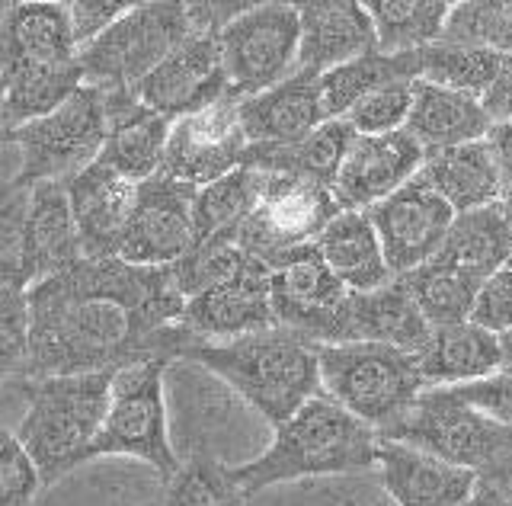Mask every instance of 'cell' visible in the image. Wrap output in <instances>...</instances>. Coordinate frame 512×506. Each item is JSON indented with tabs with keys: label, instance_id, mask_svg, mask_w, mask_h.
<instances>
[{
	"label": "cell",
	"instance_id": "cell-1",
	"mask_svg": "<svg viewBox=\"0 0 512 506\" xmlns=\"http://www.w3.org/2000/svg\"><path fill=\"white\" fill-rule=\"evenodd\" d=\"M29 353L23 378L119 372L141 359H176L189 343L186 298L173 276L119 257L80 260L26 289Z\"/></svg>",
	"mask_w": 512,
	"mask_h": 506
},
{
	"label": "cell",
	"instance_id": "cell-2",
	"mask_svg": "<svg viewBox=\"0 0 512 506\" xmlns=\"http://www.w3.org/2000/svg\"><path fill=\"white\" fill-rule=\"evenodd\" d=\"M320 346L285 327L224 343H186L176 359H189L221 378L237 398H244L272 430L317 398Z\"/></svg>",
	"mask_w": 512,
	"mask_h": 506
},
{
	"label": "cell",
	"instance_id": "cell-3",
	"mask_svg": "<svg viewBox=\"0 0 512 506\" xmlns=\"http://www.w3.org/2000/svg\"><path fill=\"white\" fill-rule=\"evenodd\" d=\"M378 433L352 417L327 394H317L298 414L276 426V436L263 455L231 468L247 497L276 484L304 478H340L378 465Z\"/></svg>",
	"mask_w": 512,
	"mask_h": 506
},
{
	"label": "cell",
	"instance_id": "cell-4",
	"mask_svg": "<svg viewBox=\"0 0 512 506\" xmlns=\"http://www.w3.org/2000/svg\"><path fill=\"white\" fill-rule=\"evenodd\" d=\"M112 375L116 372H80L16 382L26 394V414L13 433L36 465L42 487L90 462L109 410Z\"/></svg>",
	"mask_w": 512,
	"mask_h": 506
},
{
	"label": "cell",
	"instance_id": "cell-5",
	"mask_svg": "<svg viewBox=\"0 0 512 506\" xmlns=\"http://www.w3.org/2000/svg\"><path fill=\"white\" fill-rule=\"evenodd\" d=\"M381 439L407 442L448 465L468 468L500 494L512 484V426L480 414L455 388H426Z\"/></svg>",
	"mask_w": 512,
	"mask_h": 506
},
{
	"label": "cell",
	"instance_id": "cell-6",
	"mask_svg": "<svg viewBox=\"0 0 512 506\" xmlns=\"http://www.w3.org/2000/svg\"><path fill=\"white\" fill-rule=\"evenodd\" d=\"M320 391L381 436L426 391L416 356L378 343H327L317 350Z\"/></svg>",
	"mask_w": 512,
	"mask_h": 506
},
{
	"label": "cell",
	"instance_id": "cell-7",
	"mask_svg": "<svg viewBox=\"0 0 512 506\" xmlns=\"http://www.w3.org/2000/svg\"><path fill=\"white\" fill-rule=\"evenodd\" d=\"M167 369L170 359H141L112 375L109 410L90 458L128 455L151 465L164 481L173 478L180 458L170 442L167 423Z\"/></svg>",
	"mask_w": 512,
	"mask_h": 506
},
{
	"label": "cell",
	"instance_id": "cell-8",
	"mask_svg": "<svg viewBox=\"0 0 512 506\" xmlns=\"http://www.w3.org/2000/svg\"><path fill=\"white\" fill-rule=\"evenodd\" d=\"M186 36V4L148 0L128 7L100 39L80 49L77 61L90 87L135 90Z\"/></svg>",
	"mask_w": 512,
	"mask_h": 506
},
{
	"label": "cell",
	"instance_id": "cell-9",
	"mask_svg": "<svg viewBox=\"0 0 512 506\" xmlns=\"http://www.w3.org/2000/svg\"><path fill=\"white\" fill-rule=\"evenodd\" d=\"M106 138L103 90L84 84L55 113L32 119L10 132V145L20 154V183L68 180L93 161H100Z\"/></svg>",
	"mask_w": 512,
	"mask_h": 506
},
{
	"label": "cell",
	"instance_id": "cell-10",
	"mask_svg": "<svg viewBox=\"0 0 512 506\" xmlns=\"http://www.w3.org/2000/svg\"><path fill=\"white\" fill-rule=\"evenodd\" d=\"M221 65L228 77V97L247 100L295 74L301 17L298 4H250L237 20L221 29Z\"/></svg>",
	"mask_w": 512,
	"mask_h": 506
},
{
	"label": "cell",
	"instance_id": "cell-11",
	"mask_svg": "<svg viewBox=\"0 0 512 506\" xmlns=\"http://www.w3.org/2000/svg\"><path fill=\"white\" fill-rule=\"evenodd\" d=\"M340 212L343 209L336 202L333 189L317 186L311 180L269 173L263 199L244 225V231H240L237 247L260 263L272 266L285 253L317 244V237L324 234V228Z\"/></svg>",
	"mask_w": 512,
	"mask_h": 506
},
{
	"label": "cell",
	"instance_id": "cell-12",
	"mask_svg": "<svg viewBox=\"0 0 512 506\" xmlns=\"http://www.w3.org/2000/svg\"><path fill=\"white\" fill-rule=\"evenodd\" d=\"M189 343H224L276 327L269 295V266L250 253H240L234 270L189 298L180 324Z\"/></svg>",
	"mask_w": 512,
	"mask_h": 506
},
{
	"label": "cell",
	"instance_id": "cell-13",
	"mask_svg": "<svg viewBox=\"0 0 512 506\" xmlns=\"http://www.w3.org/2000/svg\"><path fill=\"white\" fill-rule=\"evenodd\" d=\"M247 151L250 141L244 135V125H240L237 100L224 97L173 122L160 173L176 183L202 189L244 167Z\"/></svg>",
	"mask_w": 512,
	"mask_h": 506
},
{
	"label": "cell",
	"instance_id": "cell-14",
	"mask_svg": "<svg viewBox=\"0 0 512 506\" xmlns=\"http://www.w3.org/2000/svg\"><path fill=\"white\" fill-rule=\"evenodd\" d=\"M192 202H196V189L176 183L164 173L138 183L132 215H128L119 244V260L132 266H151V270L180 263L196 244Z\"/></svg>",
	"mask_w": 512,
	"mask_h": 506
},
{
	"label": "cell",
	"instance_id": "cell-15",
	"mask_svg": "<svg viewBox=\"0 0 512 506\" xmlns=\"http://www.w3.org/2000/svg\"><path fill=\"white\" fill-rule=\"evenodd\" d=\"M365 215L372 218L378 231L384 260H388L394 279L436 260L455 221V209L420 173L404 189H397L394 196L372 205Z\"/></svg>",
	"mask_w": 512,
	"mask_h": 506
},
{
	"label": "cell",
	"instance_id": "cell-16",
	"mask_svg": "<svg viewBox=\"0 0 512 506\" xmlns=\"http://www.w3.org/2000/svg\"><path fill=\"white\" fill-rule=\"evenodd\" d=\"M269 295L276 327L308 337L311 343H330L336 314L346 302L343 282L320 260L317 244L298 247L269 266Z\"/></svg>",
	"mask_w": 512,
	"mask_h": 506
},
{
	"label": "cell",
	"instance_id": "cell-17",
	"mask_svg": "<svg viewBox=\"0 0 512 506\" xmlns=\"http://www.w3.org/2000/svg\"><path fill=\"white\" fill-rule=\"evenodd\" d=\"M218 36L189 33L132 93L170 122L224 100L228 97V77H224L221 65Z\"/></svg>",
	"mask_w": 512,
	"mask_h": 506
},
{
	"label": "cell",
	"instance_id": "cell-18",
	"mask_svg": "<svg viewBox=\"0 0 512 506\" xmlns=\"http://www.w3.org/2000/svg\"><path fill=\"white\" fill-rule=\"evenodd\" d=\"M423 157L420 141L404 129L391 135H356L333 183V196L343 212H368L404 189L420 173Z\"/></svg>",
	"mask_w": 512,
	"mask_h": 506
},
{
	"label": "cell",
	"instance_id": "cell-19",
	"mask_svg": "<svg viewBox=\"0 0 512 506\" xmlns=\"http://www.w3.org/2000/svg\"><path fill=\"white\" fill-rule=\"evenodd\" d=\"M77 61L68 4L13 0L0 4V77L32 68H64Z\"/></svg>",
	"mask_w": 512,
	"mask_h": 506
},
{
	"label": "cell",
	"instance_id": "cell-20",
	"mask_svg": "<svg viewBox=\"0 0 512 506\" xmlns=\"http://www.w3.org/2000/svg\"><path fill=\"white\" fill-rule=\"evenodd\" d=\"M429 337L432 324L416 308L410 292L394 279L375 292H349L336 314L330 343H378L420 356Z\"/></svg>",
	"mask_w": 512,
	"mask_h": 506
},
{
	"label": "cell",
	"instance_id": "cell-21",
	"mask_svg": "<svg viewBox=\"0 0 512 506\" xmlns=\"http://www.w3.org/2000/svg\"><path fill=\"white\" fill-rule=\"evenodd\" d=\"M64 189H68L84 260L119 257V244L128 225V215H132L138 183L125 180L122 173L100 161H93L90 167L64 180Z\"/></svg>",
	"mask_w": 512,
	"mask_h": 506
},
{
	"label": "cell",
	"instance_id": "cell-22",
	"mask_svg": "<svg viewBox=\"0 0 512 506\" xmlns=\"http://www.w3.org/2000/svg\"><path fill=\"white\" fill-rule=\"evenodd\" d=\"M298 17L301 45L295 71L327 74L378 52L375 23L365 4L356 0H311V4H298Z\"/></svg>",
	"mask_w": 512,
	"mask_h": 506
},
{
	"label": "cell",
	"instance_id": "cell-23",
	"mask_svg": "<svg viewBox=\"0 0 512 506\" xmlns=\"http://www.w3.org/2000/svg\"><path fill=\"white\" fill-rule=\"evenodd\" d=\"M375 468L397 506H464L480 487L474 471L394 439H378Z\"/></svg>",
	"mask_w": 512,
	"mask_h": 506
},
{
	"label": "cell",
	"instance_id": "cell-24",
	"mask_svg": "<svg viewBox=\"0 0 512 506\" xmlns=\"http://www.w3.org/2000/svg\"><path fill=\"white\" fill-rule=\"evenodd\" d=\"M106 138L100 164L122 173L125 180L144 183L160 173L173 122L144 106L132 90H103Z\"/></svg>",
	"mask_w": 512,
	"mask_h": 506
},
{
	"label": "cell",
	"instance_id": "cell-25",
	"mask_svg": "<svg viewBox=\"0 0 512 506\" xmlns=\"http://www.w3.org/2000/svg\"><path fill=\"white\" fill-rule=\"evenodd\" d=\"M240 125L250 145L285 148L298 145L320 125L330 122L320 103V74L295 71L288 81L269 87L247 100H237Z\"/></svg>",
	"mask_w": 512,
	"mask_h": 506
},
{
	"label": "cell",
	"instance_id": "cell-26",
	"mask_svg": "<svg viewBox=\"0 0 512 506\" xmlns=\"http://www.w3.org/2000/svg\"><path fill=\"white\" fill-rule=\"evenodd\" d=\"M84 260L74 212L64 180L29 186L26 241H23V289L52 279Z\"/></svg>",
	"mask_w": 512,
	"mask_h": 506
},
{
	"label": "cell",
	"instance_id": "cell-27",
	"mask_svg": "<svg viewBox=\"0 0 512 506\" xmlns=\"http://www.w3.org/2000/svg\"><path fill=\"white\" fill-rule=\"evenodd\" d=\"M420 177L436 189V193L452 205L455 215L484 209V205L500 202L506 186L496 167L490 141H468V145L426 151Z\"/></svg>",
	"mask_w": 512,
	"mask_h": 506
},
{
	"label": "cell",
	"instance_id": "cell-28",
	"mask_svg": "<svg viewBox=\"0 0 512 506\" xmlns=\"http://www.w3.org/2000/svg\"><path fill=\"white\" fill-rule=\"evenodd\" d=\"M426 388H455L500 372V337L474 321L432 327L426 350L416 356Z\"/></svg>",
	"mask_w": 512,
	"mask_h": 506
},
{
	"label": "cell",
	"instance_id": "cell-29",
	"mask_svg": "<svg viewBox=\"0 0 512 506\" xmlns=\"http://www.w3.org/2000/svg\"><path fill=\"white\" fill-rule=\"evenodd\" d=\"M490 129H493V119L487 116L484 100L426 84V81L413 84V106H410L404 132H410L420 141L423 151L484 141Z\"/></svg>",
	"mask_w": 512,
	"mask_h": 506
},
{
	"label": "cell",
	"instance_id": "cell-30",
	"mask_svg": "<svg viewBox=\"0 0 512 506\" xmlns=\"http://www.w3.org/2000/svg\"><path fill=\"white\" fill-rule=\"evenodd\" d=\"M317 253L346 292H375L394 282L378 231L365 212L336 215L317 237Z\"/></svg>",
	"mask_w": 512,
	"mask_h": 506
},
{
	"label": "cell",
	"instance_id": "cell-31",
	"mask_svg": "<svg viewBox=\"0 0 512 506\" xmlns=\"http://www.w3.org/2000/svg\"><path fill=\"white\" fill-rule=\"evenodd\" d=\"M269 173L256 167H237L228 177L196 189L192 202V228H196V244L192 247H228L237 244L240 231L256 212L263 199Z\"/></svg>",
	"mask_w": 512,
	"mask_h": 506
},
{
	"label": "cell",
	"instance_id": "cell-32",
	"mask_svg": "<svg viewBox=\"0 0 512 506\" xmlns=\"http://www.w3.org/2000/svg\"><path fill=\"white\" fill-rule=\"evenodd\" d=\"M436 260L480 279L506 270L512 260V221L503 205L493 202L484 209L455 215Z\"/></svg>",
	"mask_w": 512,
	"mask_h": 506
},
{
	"label": "cell",
	"instance_id": "cell-33",
	"mask_svg": "<svg viewBox=\"0 0 512 506\" xmlns=\"http://www.w3.org/2000/svg\"><path fill=\"white\" fill-rule=\"evenodd\" d=\"M352 138H356V132H352V125L346 119H330L304 141H298V145H285V148L250 145V151L244 157V167H256L263 173H279V177L311 180L317 186L333 189Z\"/></svg>",
	"mask_w": 512,
	"mask_h": 506
},
{
	"label": "cell",
	"instance_id": "cell-34",
	"mask_svg": "<svg viewBox=\"0 0 512 506\" xmlns=\"http://www.w3.org/2000/svg\"><path fill=\"white\" fill-rule=\"evenodd\" d=\"M381 55H413L436 45L445 33L452 4L445 0H368Z\"/></svg>",
	"mask_w": 512,
	"mask_h": 506
},
{
	"label": "cell",
	"instance_id": "cell-35",
	"mask_svg": "<svg viewBox=\"0 0 512 506\" xmlns=\"http://www.w3.org/2000/svg\"><path fill=\"white\" fill-rule=\"evenodd\" d=\"M397 282L410 292L416 308L423 311V318L432 327L471 321L477 298L487 286V279L471 276V273L458 270V266H448L439 260H432V263L420 266V270L400 276Z\"/></svg>",
	"mask_w": 512,
	"mask_h": 506
},
{
	"label": "cell",
	"instance_id": "cell-36",
	"mask_svg": "<svg viewBox=\"0 0 512 506\" xmlns=\"http://www.w3.org/2000/svg\"><path fill=\"white\" fill-rule=\"evenodd\" d=\"M394 81H420V52L413 55H365L343 68L320 74V103L327 119H343L365 93Z\"/></svg>",
	"mask_w": 512,
	"mask_h": 506
},
{
	"label": "cell",
	"instance_id": "cell-37",
	"mask_svg": "<svg viewBox=\"0 0 512 506\" xmlns=\"http://www.w3.org/2000/svg\"><path fill=\"white\" fill-rule=\"evenodd\" d=\"M500 61H503V55L487 52V49L436 42L420 52V81L484 100L487 90L496 81Z\"/></svg>",
	"mask_w": 512,
	"mask_h": 506
},
{
	"label": "cell",
	"instance_id": "cell-38",
	"mask_svg": "<svg viewBox=\"0 0 512 506\" xmlns=\"http://www.w3.org/2000/svg\"><path fill=\"white\" fill-rule=\"evenodd\" d=\"M160 506H250V497L212 452H192L167 481Z\"/></svg>",
	"mask_w": 512,
	"mask_h": 506
},
{
	"label": "cell",
	"instance_id": "cell-39",
	"mask_svg": "<svg viewBox=\"0 0 512 506\" xmlns=\"http://www.w3.org/2000/svg\"><path fill=\"white\" fill-rule=\"evenodd\" d=\"M439 42L512 55V4H506V0H464V4H452Z\"/></svg>",
	"mask_w": 512,
	"mask_h": 506
},
{
	"label": "cell",
	"instance_id": "cell-40",
	"mask_svg": "<svg viewBox=\"0 0 512 506\" xmlns=\"http://www.w3.org/2000/svg\"><path fill=\"white\" fill-rule=\"evenodd\" d=\"M29 186L20 177H0V286L23 289V241H26Z\"/></svg>",
	"mask_w": 512,
	"mask_h": 506
},
{
	"label": "cell",
	"instance_id": "cell-41",
	"mask_svg": "<svg viewBox=\"0 0 512 506\" xmlns=\"http://www.w3.org/2000/svg\"><path fill=\"white\" fill-rule=\"evenodd\" d=\"M413 84L416 81H394L388 87H378L349 109L343 116L356 135H391L407 125L413 106Z\"/></svg>",
	"mask_w": 512,
	"mask_h": 506
},
{
	"label": "cell",
	"instance_id": "cell-42",
	"mask_svg": "<svg viewBox=\"0 0 512 506\" xmlns=\"http://www.w3.org/2000/svg\"><path fill=\"white\" fill-rule=\"evenodd\" d=\"M29 353V305L26 289L0 286V385L23 375Z\"/></svg>",
	"mask_w": 512,
	"mask_h": 506
},
{
	"label": "cell",
	"instance_id": "cell-43",
	"mask_svg": "<svg viewBox=\"0 0 512 506\" xmlns=\"http://www.w3.org/2000/svg\"><path fill=\"white\" fill-rule=\"evenodd\" d=\"M39 487V471L20 439L0 426V506H29Z\"/></svg>",
	"mask_w": 512,
	"mask_h": 506
},
{
	"label": "cell",
	"instance_id": "cell-44",
	"mask_svg": "<svg viewBox=\"0 0 512 506\" xmlns=\"http://www.w3.org/2000/svg\"><path fill=\"white\" fill-rule=\"evenodd\" d=\"M455 394L461 401H468L474 410L487 414L490 420L512 426V372H493L480 382L455 385Z\"/></svg>",
	"mask_w": 512,
	"mask_h": 506
},
{
	"label": "cell",
	"instance_id": "cell-45",
	"mask_svg": "<svg viewBox=\"0 0 512 506\" xmlns=\"http://www.w3.org/2000/svg\"><path fill=\"white\" fill-rule=\"evenodd\" d=\"M471 321L493 330V334H503L512 330V266L493 273L487 279L484 292L477 298V308L471 314Z\"/></svg>",
	"mask_w": 512,
	"mask_h": 506
},
{
	"label": "cell",
	"instance_id": "cell-46",
	"mask_svg": "<svg viewBox=\"0 0 512 506\" xmlns=\"http://www.w3.org/2000/svg\"><path fill=\"white\" fill-rule=\"evenodd\" d=\"M128 7L132 4H116V0H71L68 13H71L77 55H80V49H87L93 39H100Z\"/></svg>",
	"mask_w": 512,
	"mask_h": 506
},
{
	"label": "cell",
	"instance_id": "cell-47",
	"mask_svg": "<svg viewBox=\"0 0 512 506\" xmlns=\"http://www.w3.org/2000/svg\"><path fill=\"white\" fill-rule=\"evenodd\" d=\"M484 109L493 119V125L506 122L512 116V55H503L500 71H496V81L484 97Z\"/></svg>",
	"mask_w": 512,
	"mask_h": 506
},
{
	"label": "cell",
	"instance_id": "cell-48",
	"mask_svg": "<svg viewBox=\"0 0 512 506\" xmlns=\"http://www.w3.org/2000/svg\"><path fill=\"white\" fill-rule=\"evenodd\" d=\"M490 148H493V157H496V167H500V177H503V186L509 189L512 186V119L509 122H496L490 135Z\"/></svg>",
	"mask_w": 512,
	"mask_h": 506
},
{
	"label": "cell",
	"instance_id": "cell-49",
	"mask_svg": "<svg viewBox=\"0 0 512 506\" xmlns=\"http://www.w3.org/2000/svg\"><path fill=\"white\" fill-rule=\"evenodd\" d=\"M464 506H509L506 500H503V494L500 490H493V487H487V484H480L477 487V494L464 503Z\"/></svg>",
	"mask_w": 512,
	"mask_h": 506
},
{
	"label": "cell",
	"instance_id": "cell-50",
	"mask_svg": "<svg viewBox=\"0 0 512 506\" xmlns=\"http://www.w3.org/2000/svg\"><path fill=\"white\" fill-rule=\"evenodd\" d=\"M496 337H500V369L512 372V330H503Z\"/></svg>",
	"mask_w": 512,
	"mask_h": 506
},
{
	"label": "cell",
	"instance_id": "cell-51",
	"mask_svg": "<svg viewBox=\"0 0 512 506\" xmlns=\"http://www.w3.org/2000/svg\"><path fill=\"white\" fill-rule=\"evenodd\" d=\"M500 205H503V209H506V215H509V221H512V186H509V189H506V193H503Z\"/></svg>",
	"mask_w": 512,
	"mask_h": 506
},
{
	"label": "cell",
	"instance_id": "cell-52",
	"mask_svg": "<svg viewBox=\"0 0 512 506\" xmlns=\"http://www.w3.org/2000/svg\"><path fill=\"white\" fill-rule=\"evenodd\" d=\"M503 500H506V503H509V506H512V484H509V487H506V494H503Z\"/></svg>",
	"mask_w": 512,
	"mask_h": 506
},
{
	"label": "cell",
	"instance_id": "cell-53",
	"mask_svg": "<svg viewBox=\"0 0 512 506\" xmlns=\"http://www.w3.org/2000/svg\"><path fill=\"white\" fill-rule=\"evenodd\" d=\"M343 506H359L356 500H343Z\"/></svg>",
	"mask_w": 512,
	"mask_h": 506
},
{
	"label": "cell",
	"instance_id": "cell-54",
	"mask_svg": "<svg viewBox=\"0 0 512 506\" xmlns=\"http://www.w3.org/2000/svg\"><path fill=\"white\" fill-rule=\"evenodd\" d=\"M509 119H512V116H509ZM509 119H506V122H509Z\"/></svg>",
	"mask_w": 512,
	"mask_h": 506
},
{
	"label": "cell",
	"instance_id": "cell-55",
	"mask_svg": "<svg viewBox=\"0 0 512 506\" xmlns=\"http://www.w3.org/2000/svg\"><path fill=\"white\" fill-rule=\"evenodd\" d=\"M509 266H512V260H509Z\"/></svg>",
	"mask_w": 512,
	"mask_h": 506
}]
</instances>
